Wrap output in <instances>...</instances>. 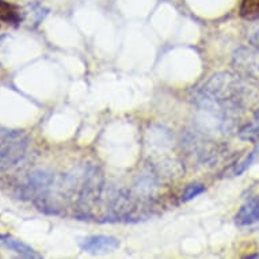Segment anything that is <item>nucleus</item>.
Instances as JSON below:
<instances>
[{
    "label": "nucleus",
    "instance_id": "f257e3e1",
    "mask_svg": "<svg viewBox=\"0 0 259 259\" xmlns=\"http://www.w3.org/2000/svg\"><path fill=\"white\" fill-rule=\"evenodd\" d=\"M242 95V85L238 77L223 72L212 76L198 91V103L204 107L221 109L238 105Z\"/></svg>",
    "mask_w": 259,
    "mask_h": 259
},
{
    "label": "nucleus",
    "instance_id": "f03ea898",
    "mask_svg": "<svg viewBox=\"0 0 259 259\" xmlns=\"http://www.w3.org/2000/svg\"><path fill=\"white\" fill-rule=\"evenodd\" d=\"M27 148V137L19 131L5 129L0 136V167L10 168L23 159Z\"/></svg>",
    "mask_w": 259,
    "mask_h": 259
},
{
    "label": "nucleus",
    "instance_id": "7ed1b4c3",
    "mask_svg": "<svg viewBox=\"0 0 259 259\" xmlns=\"http://www.w3.org/2000/svg\"><path fill=\"white\" fill-rule=\"evenodd\" d=\"M232 65L240 76L259 81V51L239 48L234 53Z\"/></svg>",
    "mask_w": 259,
    "mask_h": 259
},
{
    "label": "nucleus",
    "instance_id": "20e7f679",
    "mask_svg": "<svg viewBox=\"0 0 259 259\" xmlns=\"http://www.w3.org/2000/svg\"><path fill=\"white\" fill-rule=\"evenodd\" d=\"M102 183L103 178L101 171L97 167H90V170L84 175V182L79 197V205L81 208L91 209L93 205L97 204L102 190Z\"/></svg>",
    "mask_w": 259,
    "mask_h": 259
},
{
    "label": "nucleus",
    "instance_id": "39448f33",
    "mask_svg": "<svg viewBox=\"0 0 259 259\" xmlns=\"http://www.w3.org/2000/svg\"><path fill=\"white\" fill-rule=\"evenodd\" d=\"M79 246L81 247V250L90 254H106L118 248L119 240L106 235H93L81 239Z\"/></svg>",
    "mask_w": 259,
    "mask_h": 259
},
{
    "label": "nucleus",
    "instance_id": "423d86ee",
    "mask_svg": "<svg viewBox=\"0 0 259 259\" xmlns=\"http://www.w3.org/2000/svg\"><path fill=\"white\" fill-rule=\"evenodd\" d=\"M235 221L239 227H247L252 225L259 221V194L251 197L242 205L239 212L235 216Z\"/></svg>",
    "mask_w": 259,
    "mask_h": 259
},
{
    "label": "nucleus",
    "instance_id": "0eeeda50",
    "mask_svg": "<svg viewBox=\"0 0 259 259\" xmlns=\"http://www.w3.org/2000/svg\"><path fill=\"white\" fill-rule=\"evenodd\" d=\"M55 182V177L47 170H35L30 172L27 183H26V193H41L47 190Z\"/></svg>",
    "mask_w": 259,
    "mask_h": 259
},
{
    "label": "nucleus",
    "instance_id": "6e6552de",
    "mask_svg": "<svg viewBox=\"0 0 259 259\" xmlns=\"http://www.w3.org/2000/svg\"><path fill=\"white\" fill-rule=\"evenodd\" d=\"M0 243H2L5 247H7V248H10L11 251H14V252H17V254H19L21 256H23V258L31 259V258H41V256H42V255L38 254L37 251L33 250L30 246L25 244V243H22L21 240L10 238V235H7L6 238L2 239Z\"/></svg>",
    "mask_w": 259,
    "mask_h": 259
},
{
    "label": "nucleus",
    "instance_id": "1a4fd4ad",
    "mask_svg": "<svg viewBox=\"0 0 259 259\" xmlns=\"http://www.w3.org/2000/svg\"><path fill=\"white\" fill-rule=\"evenodd\" d=\"M0 21L9 25H18L22 21L19 7L6 0H0Z\"/></svg>",
    "mask_w": 259,
    "mask_h": 259
},
{
    "label": "nucleus",
    "instance_id": "9d476101",
    "mask_svg": "<svg viewBox=\"0 0 259 259\" xmlns=\"http://www.w3.org/2000/svg\"><path fill=\"white\" fill-rule=\"evenodd\" d=\"M239 137L246 141H256L259 137V109L254 111L251 119L239 131Z\"/></svg>",
    "mask_w": 259,
    "mask_h": 259
},
{
    "label": "nucleus",
    "instance_id": "9b49d317",
    "mask_svg": "<svg viewBox=\"0 0 259 259\" xmlns=\"http://www.w3.org/2000/svg\"><path fill=\"white\" fill-rule=\"evenodd\" d=\"M240 17L247 21H255L259 18V0H242L239 9Z\"/></svg>",
    "mask_w": 259,
    "mask_h": 259
},
{
    "label": "nucleus",
    "instance_id": "f8f14e48",
    "mask_svg": "<svg viewBox=\"0 0 259 259\" xmlns=\"http://www.w3.org/2000/svg\"><path fill=\"white\" fill-rule=\"evenodd\" d=\"M205 191V186L202 183H190L185 187V190L182 193V201H190L193 198H196L197 196H200Z\"/></svg>",
    "mask_w": 259,
    "mask_h": 259
},
{
    "label": "nucleus",
    "instance_id": "ddd939ff",
    "mask_svg": "<svg viewBox=\"0 0 259 259\" xmlns=\"http://www.w3.org/2000/svg\"><path fill=\"white\" fill-rule=\"evenodd\" d=\"M258 152H259V148L252 149V151H251V152L248 153V155H247V156L244 157L242 161H240V163H239L238 166H236V170H235V175L243 174V172H244V171H246L247 168L251 166V163L255 160V157H256Z\"/></svg>",
    "mask_w": 259,
    "mask_h": 259
},
{
    "label": "nucleus",
    "instance_id": "4468645a",
    "mask_svg": "<svg viewBox=\"0 0 259 259\" xmlns=\"http://www.w3.org/2000/svg\"><path fill=\"white\" fill-rule=\"evenodd\" d=\"M250 42L259 49V30H256L254 34L250 35Z\"/></svg>",
    "mask_w": 259,
    "mask_h": 259
}]
</instances>
